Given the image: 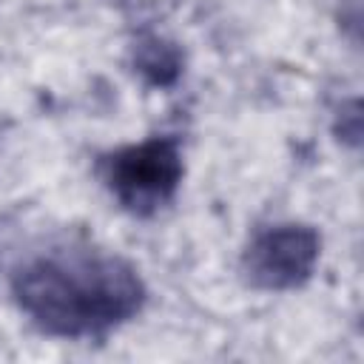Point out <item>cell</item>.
<instances>
[{"mask_svg":"<svg viewBox=\"0 0 364 364\" xmlns=\"http://www.w3.org/2000/svg\"><path fill=\"white\" fill-rule=\"evenodd\" d=\"M20 313L54 338H102L145 304L139 270L85 239H57L28 250L9 270Z\"/></svg>","mask_w":364,"mask_h":364,"instance_id":"obj_1","label":"cell"},{"mask_svg":"<svg viewBox=\"0 0 364 364\" xmlns=\"http://www.w3.org/2000/svg\"><path fill=\"white\" fill-rule=\"evenodd\" d=\"M318 253L321 239L316 228L301 222H276L250 236L242 253V270L259 290H296L313 276Z\"/></svg>","mask_w":364,"mask_h":364,"instance_id":"obj_3","label":"cell"},{"mask_svg":"<svg viewBox=\"0 0 364 364\" xmlns=\"http://www.w3.org/2000/svg\"><path fill=\"white\" fill-rule=\"evenodd\" d=\"M182 173L185 162L176 136H151L97 159L100 182L134 216H154L171 205L182 185Z\"/></svg>","mask_w":364,"mask_h":364,"instance_id":"obj_2","label":"cell"},{"mask_svg":"<svg viewBox=\"0 0 364 364\" xmlns=\"http://www.w3.org/2000/svg\"><path fill=\"white\" fill-rule=\"evenodd\" d=\"M134 71L148 82L168 88L182 74V51L176 43L159 37V34H142L134 43Z\"/></svg>","mask_w":364,"mask_h":364,"instance_id":"obj_4","label":"cell"}]
</instances>
